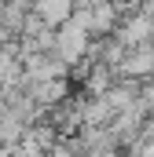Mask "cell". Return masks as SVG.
<instances>
[{
	"mask_svg": "<svg viewBox=\"0 0 154 157\" xmlns=\"http://www.w3.org/2000/svg\"><path fill=\"white\" fill-rule=\"evenodd\" d=\"M30 11L37 15L48 29H59L74 15V0H30Z\"/></svg>",
	"mask_w": 154,
	"mask_h": 157,
	"instance_id": "6da1fadb",
	"label": "cell"
}]
</instances>
